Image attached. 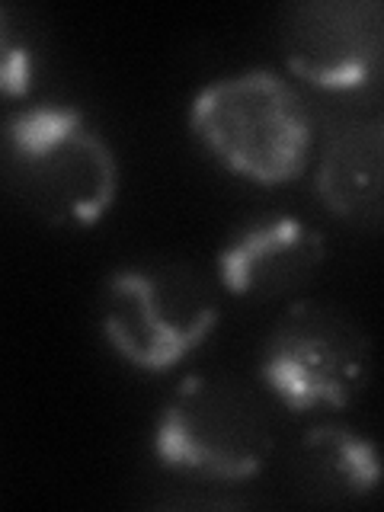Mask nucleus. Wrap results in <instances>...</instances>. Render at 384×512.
Instances as JSON below:
<instances>
[{"instance_id":"423d86ee","label":"nucleus","mask_w":384,"mask_h":512,"mask_svg":"<svg viewBox=\"0 0 384 512\" xmlns=\"http://www.w3.org/2000/svg\"><path fill=\"white\" fill-rule=\"evenodd\" d=\"M282 48L301 80L352 93L375 84L384 55V13L375 0H311L282 16Z\"/></svg>"},{"instance_id":"7ed1b4c3","label":"nucleus","mask_w":384,"mask_h":512,"mask_svg":"<svg viewBox=\"0 0 384 512\" xmlns=\"http://www.w3.org/2000/svg\"><path fill=\"white\" fill-rule=\"evenodd\" d=\"M272 420L250 384L234 375H186L154 426V455L170 471L247 480L272 455Z\"/></svg>"},{"instance_id":"1a4fd4ad","label":"nucleus","mask_w":384,"mask_h":512,"mask_svg":"<svg viewBox=\"0 0 384 512\" xmlns=\"http://www.w3.org/2000/svg\"><path fill=\"white\" fill-rule=\"evenodd\" d=\"M295 487L317 503H352L378 487V452L346 426H314L295 448Z\"/></svg>"},{"instance_id":"20e7f679","label":"nucleus","mask_w":384,"mask_h":512,"mask_svg":"<svg viewBox=\"0 0 384 512\" xmlns=\"http://www.w3.org/2000/svg\"><path fill=\"white\" fill-rule=\"evenodd\" d=\"M218 324V298L189 263L119 269L103 292V333L119 356L167 372L208 340Z\"/></svg>"},{"instance_id":"f03ea898","label":"nucleus","mask_w":384,"mask_h":512,"mask_svg":"<svg viewBox=\"0 0 384 512\" xmlns=\"http://www.w3.org/2000/svg\"><path fill=\"white\" fill-rule=\"evenodd\" d=\"M189 128L215 160L260 186L292 183L314 141L308 103L276 71L212 80L189 106Z\"/></svg>"},{"instance_id":"39448f33","label":"nucleus","mask_w":384,"mask_h":512,"mask_svg":"<svg viewBox=\"0 0 384 512\" xmlns=\"http://www.w3.org/2000/svg\"><path fill=\"white\" fill-rule=\"evenodd\" d=\"M368 368V340L346 311L324 301L292 304L272 327L260 378L292 410L343 407Z\"/></svg>"},{"instance_id":"9d476101","label":"nucleus","mask_w":384,"mask_h":512,"mask_svg":"<svg viewBox=\"0 0 384 512\" xmlns=\"http://www.w3.org/2000/svg\"><path fill=\"white\" fill-rule=\"evenodd\" d=\"M36 80V52L29 32L10 7L0 4V100H23Z\"/></svg>"},{"instance_id":"f257e3e1","label":"nucleus","mask_w":384,"mask_h":512,"mask_svg":"<svg viewBox=\"0 0 384 512\" xmlns=\"http://www.w3.org/2000/svg\"><path fill=\"white\" fill-rule=\"evenodd\" d=\"M0 183L42 221L87 228L116 202L119 164L84 112L42 103L0 122Z\"/></svg>"},{"instance_id":"6e6552de","label":"nucleus","mask_w":384,"mask_h":512,"mask_svg":"<svg viewBox=\"0 0 384 512\" xmlns=\"http://www.w3.org/2000/svg\"><path fill=\"white\" fill-rule=\"evenodd\" d=\"M317 196L333 215L375 228L384 189V128L359 119L336 128L317 164Z\"/></svg>"},{"instance_id":"0eeeda50","label":"nucleus","mask_w":384,"mask_h":512,"mask_svg":"<svg viewBox=\"0 0 384 512\" xmlns=\"http://www.w3.org/2000/svg\"><path fill=\"white\" fill-rule=\"evenodd\" d=\"M324 253V237L301 218H263L228 240L218 256V276L231 295L282 298L317 276Z\"/></svg>"}]
</instances>
